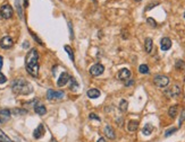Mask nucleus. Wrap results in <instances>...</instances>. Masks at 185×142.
Instances as JSON below:
<instances>
[{
    "instance_id": "obj_13",
    "label": "nucleus",
    "mask_w": 185,
    "mask_h": 142,
    "mask_svg": "<svg viewBox=\"0 0 185 142\" xmlns=\"http://www.w3.org/2000/svg\"><path fill=\"white\" fill-rule=\"evenodd\" d=\"M105 134L106 137L108 139H110V140H114V139L116 138V134H115V131H114V129L111 127L110 125H106L105 127Z\"/></svg>"
},
{
    "instance_id": "obj_33",
    "label": "nucleus",
    "mask_w": 185,
    "mask_h": 142,
    "mask_svg": "<svg viewBox=\"0 0 185 142\" xmlns=\"http://www.w3.org/2000/svg\"><path fill=\"white\" fill-rule=\"evenodd\" d=\"M133 83H134V80H133V79H129V81H126V83H125V86H132Z\"/></svg>"
},
{
    "instance_id": "obj_35",
    "label": "nucleus",
    "mask_w": 185,
    "mask_h": 142,
    "mask_svg": "<svg viewBox=\"0 0 185 142\" xmlns=\"http://www.w3.org/2000/svg\"><path fill=\"white\" fill-rule=\"evenodd\" d=\"M2 56H0V70H1V68H2Z\"/></svg>"
},
{
    "instance_id": "obj_31",
    "label": "nucleus",
    "mask_w": 185,
    "mask_h": 142,
    "mask_svg": "<svg viewBox=\"0 0 185 142\" xmlns=\"http://www.w3.org/2000/svg\"><path fill=\"white\" fill-rule=\"evenodd\" d=\"M89 118H90V120H97V121H100V117H99L97 114H94V113H91L90 116H89Z\"/></svg>"
},
{
    "instance_id": "obj_41",
    "label": "nucleus",
    "mask_w": 185,
    "mask_h": 142,
    "mask_svg": "<svg viewBox=\"0 0 185 142\" xmlns=\"http://www.w3.org/2000/svg\"><path fill=\"white\" fill-rule=\"evenodd\" d=\"M184 18H185V12H184Z\"/></svg>"
},
{
    "instance_id": "obj_43",
    "label": "nucleus",
    "mask_w": 185,
    "mask_h": 142,
    "mask_svg": "<svg viewBox=\"0 0 185 142\" xmlns=\"http://www.w3.org/2000/svg\"><path fill=\"white\" fill-rule=\"evenodd\" d=\"M93 1H96V0H93Z\"/></svg>"
},
{
    "instance_id": "obj_25",
    "label": "nucleus",
    "mask_w": 185,
    "mask_h": 142,
    "mask_svg": "<svg viewBox=\"0 0 185 142\" xmlns=\"http://www.w3.org/2000/svg\"><path fill=\"white\" fill-rule=\"evenodd\" d=\"M139 71L141 73H143V75H147V73H149V67L147 64H141L140 68H139Z\"/></svg>"
},
{
    "instance_id": "obj_29",
    "label": "nucleus",
    "mask_w": 185,
    "mask_h": 142,
    "mask_svg": "<svg viewBox=\"0 0 185 142\" xmlns=\"http://www.w3.org/2000/svg\"><path fill=\"white\" fill-rule=\"evenodd\" d=\"M10 113H13V114H15V115L25 114V113H26V110H12Z\"/></svg>"
},
{
    "instance_id": "obj_21",
    "label": "nucleus",
    "mask_w": 185,
    "mask_h": 142,
    "mask_svg": "<svg viewBox=\"0 0 185 142\" xmlns=\"http://www.w3.org/2000/svg\"><path fill=\"white\" fill-rule=\"evenodd\" d=\"M177 113H178V106H177V105H174V106H172L168 110V115L170 116V117H173V118L176 116Z\"/></svg>"
},
{
    "instance_id": "obj_20",
    "label": "nucleus",
    "mask_w": 185,
    "mask_h": 142,
    "mask_svg": "<svg viewBox=\"0 0 185 142\" xmlns=\"http://www.w3.org/2000/svg\"><path fill=\"white\" fill-rule=\"evenodd\" d=\"M152 131H153V126L151 125V124H145L143 130H142V133L144 134V135H150V134L152 133Z\"/></svg>"
},
{
    "instance_id": "obj_9",
    "label": "nucleus",
    "mask_w": 185,
    "mask_h": 142,
    "mask_svg": "<svg viewBox=\"0 0 185 142\" xmlns=\"http://www.w3.org/2000/svg\"><path fill=\"white\" fill-rule=\"evenodd\" d=\"M69 81V75L67 72H63L58 79V81H57V86L58 87H64L66 83Z\"/></svg>"
},
{
    "instance_id": "obj_16",
    "label": "nucleus",
    "mask_w": 185,
    "mask_h": 142,
    "mask_svg": "<svg viewBox=\"0 0 185 142\" xmlns=\"http://www.w3.org/2000/svg\"><path fill=\"white\" fill-rule=\"evenodd\" d=\"M152 47H153L152 39H150V37H147V39H145V41H144L145 52H147V53H151V51H152Z\"/></svg>"
},
{
    "instance_id": "obj_34",
    "label": "nucleus",
    "mask_w": 185,
    "mask_h": 142,
    "mask_svg": "<svg viewBox=\"0 0 185 142\" xmlns=\"http://www.w3.org/2000/svg\"><path fill=\"white\" fill-rule=\"evenodd\" d=\"M69 29H71V39H74V33H73V28H72V23H68Z\"/></svg>"
},
{
    "instance_id": "obj_40",
    "label": "nucleus",
    "mask_w": 185,
    "mask_h": 142,
    "mask_svg": "<svg viewBox=\"0 0 185 142\" xmlns=\"http://www.w3.org/2000/svg\"><path fill=\"white\" fill-rule=\"evenodd\" d=\"M135 1H141V0H135Z\"/></svg>"
},
{
    "instance_id": "obj_26",
    "label": "nucleus",
    "mask_w": 185,
    "mask_h": 142,
    "mask_svg": "<svg viewBox=\"0 0 185 142\" xmlns=\"http://www.w3.org/2000/svg\"><path fill=\"white\" fill-rule=\"evenodd\" d=\"M16 8H17V12H18V15H20V18H23V12H22V6L20 4V0H16Z\"/></svg>"
},
{
    "instance_id": "obj_4",
    "label": "nucleus",
    "mask_w": 185,
    "mask_h": 142,
    "mask_svg": "<svg viewBox=\"0 0 185 142\" xmlns=\"http://www.w3.org/2000/svg\"><path fill=\"white\" fill-rule=\"evenodd\" d=\"M64 91H56L53 89H48V91H47V98L49 100H58V99L64 98Z\"/></svg>"
},
{
    "instance_id": "obj_1",
    "label": "nucleus",
    "mask_w": 185,
    "mask_h": 142,
    "mask_svg": "<svg viewBox=\"0 0 185 142\" xmlns=\"http://www.w3.org/2000/svg\"><path fill=\"white\" fill-rule=\"evenodd\" d=\"M25 68L32 77L39 76V53L36 49H31L25 56Z\"/></svg>"
},
{
    "instance_id": "obj_10",
    "label": "nucleus",
    "mask_w": 185,
    "mask_h": 142,
    "mask_svg": "<svg viewBox=\"0 0 185 142\" xmlns=\"http://www.w3.org/2000/svg\"><path fill=\"white\" fill-rule=\"evenodd\" d=\"M10 116H12V113L9 110H0V123L8 122Z\"/></svg>"
},
{
    "instance_id": "obj_19",
    "label": "nucleus",
    "mask_w": 185,
    "mask_h": 142,
    "mask_svg": "<svg viewBox=\"0 0 185 142\" xmlns=\"http://www.w3.org/2000/svg\"><path fill=\"white\" fill-rule=\"evenodd\" d=\"M137 127H139V122H137V121H129V125H127L129 131L134 132V131L137 130Z\"/></svg>"
},
{
    "instance_id": "obj_2",
    "label": "nucleus",
    "mask_w": 185,
    "mask_h": 142,
    "mask_svg": "<svg viewBox=\"0 0 185 142\" xmlns=\"http://www.w3.org/2000/svg\"><path fill=\"white\" fill-rule=\"evenodd\" d=\"M13 93L17 95H28L33 91V86L25 79H16L12 83Z\"/></svg>"
},
{
    "instance_id": "obj_7",
    "label": "nucleus",
    "mask_w": 185,
    "mask_h": 142,
    "mask_svg": "<svg viewBox=\"0 0 185 142\" xmlns=\"http://www.w3.org/2000/svg\"><path fill=\"white\" fill-rule=\"evenodd\" d=\"M13 44H14V41H13L10 36H5V37L0 39V47L1 49L8 50V49H10L13 46Z\"/></svg>"
},
{
    "instance_id": "obj_32",
    "label": "nucleus",
    "mask_w": 185,
    "mask_h": 142,
    "mask_svg": "<svg viewBox=\"0 0 185 142\" xmlns=\"http://www.w3.org/2000/svg\"><path fill=\"white\" fill-rule=\"evenodd\" d=\"M7 81V78H6V76L2 75L1 72H0V83H5Z\"/></svg>"
},
{
    "instance_id": "obj_36",
    "label": "nucleus",
    "mask_w": 185,
    "mask_h": 142,
    "mask_svg": "<svg viewBox=\"0 0 185 142\" xmlns=\"http://www.w3.org/2000/svg\"><path fill=\"white\" fill-rule=\"evenodd\" d=\"M97 142H106V140H105V139H103V138H100V139H99V140H98Z\"/></svg>"
},
{
    "instance_id": "obj_3",
    "label": "nucleus",
    "mask_w": 185,
    "mask_h": 142,
    "mask_svg": "<svg viewBox=\"0 0 185 142\" xmlns=\"http://www.w3.org/2000/svg\"><path fill=\"white\" fill-rule=\"evenodd\" d=\"M153 83L157 87L164 88V87H166L169 83V78L164 75H157L153 77Z\"/></svg>"
},
{
    "instance_id": "obj_39",
    "label": "nucleus",
    "mask_w": 185,
    "mask_h": 142,
    "mask_svg": "<svg viewBox=\"0 0 185 142\" xmlns=\"http://www.w3.org/2000/svg\"><path fill=\"white\" fill-rule=\"evenodd\" d=\"M27 4H28V0H25V6H27Z\"/></svg>"
},
{
    "instance_id": "obj_18",
    "label": "nucleus",
    "mask_w": 185,
    "mask_h": 142,
    "mask_svg": "<svg viewBox=\"0 0 185 142\" xmlns=\"http://www.w3.org/2000/svg\"><path fill=\"white\" fill-rule=\"evenodd\" d=\"M69 88L72 89L73 91H76L78 89V83L77 81L75 80V78H73V77H69Z\"/></svg>"
},
{
    "instance_id": "obj_28",
    "label": "nucleus",
    "mask_w": 185,
    "mask_h": 142,
    "mask_svg": "<svg viewBox=\"0 0 185 142\" xmlns=\"http://www.w3.org/2000/svg\"><path fill=\"white\" fill-rule=\"evenodd\" d=\"M177 129L176 127H173V129H169V130H167L165 132V137H169V135H172V133H174V132H176Z\"/></svg>"
},
{
    "instance_id": "obj_30",
    "label": "nucleus",
    "mask_w": 185,
    "mask_h": 142,
    "mask_svg": "<svg viewBox=\"0 0 185 142\" xmlns=\"http://www.w3.org/2000/svg\"><path fill=\"white\" fill-rule=\"evenodd\" d=\"M176 68H177V69L185 68V63L183 62V61H181V60H180V61H177V62H176Z\"/></svg>"
},
{
    "instance_id": "obj_15",
    "label": "nucleus",
    "mask_w": 185,
    "mask_h": 142,
    "mask_svg": "<svg viewBox=\"0 0 185 142\" xmlns=\"http://www.w3.org/2000/svg\"><path fill=\"white\" fill-rule=\"evenodd\" d=\"M88 97L89 98H98L99 96H100V90L99 89H97V88H91V89H89L88 90Z\"/></svg>"
},
{
    "instance_id": "obj_42",
    "label": "nucleus",
    "mask_w": 185,
    "mask_h": 142,
    "mask_svg": "<svg viewBox=\"0 0 185 142\" xmlns=\"http://www.w3.org/2000/svg\"><path fill=\"white\" fill-rule=\"evenodd\" d=\"M184 118H185V114H184Z\"/></svg>"
},
{
    "instance_id": "obj_17",
    "label": "nucleus",
    "mask_w": 185,
    "mask_h": 142,
    "mask_svg": "<svg viewBox=\"0 0 185 142\" xmlns=\"http://www.w3.org/2000/svg\"><path fill=\"white\" fill-rule=\"evenodd\" d=\"M34 110H35L36 114L39 115H44L47 113V108H45V106L42 105V104H36L35 106H34Z\"/></svg>"
},
{
    "instance_id": "obj_11",
    "label": "nucleus",
    "mask_w": 185,
    "mask_h": 142,
    "mask_svg": "<svg viewBox=\"0 0 185 142\" xmlns=\"http://www.w3.org/2000/svg\"><path fill=\"white\" fill-rule=\"evenodd\" d=\"M44 132H45L44 125L43 124H39V126H38L35 130H34V132H33V137H34V139H41L43 137Z\"/></svg>"
},
{
    "instance_id": "obj_14",
    "label": "nucleus",
    "mask_w": 185,
    "mask_h": 142,
    "mask_svg": "<svg viewBox=\"0 0 185 142\" xmlns=\"http://www.w3.org/2000/svg\"><path fill=\"white\" fill-rule=\"evenodd\" d=\"M129 77H131V71L129 69H122L118 72V79H121V80H127Z\"/></svg>"
},
{
    "instance_id": "obj_37",
    "label": "nucleus",
    "mask_w": 185,
    "mask_h": 142,
    "mask_svg": "<svg viewBox=\"0 0 185 142\" xmlns=\"http://www.w3.org/2000/svg\"><path fill=\"white\" fill-rule=\"evenodd\" d=\"M50 142H57V140H56V139H55V138H53V139H51V140H50Z\"/></svg>"
},
{
    "instance_id": "obj_5",
    "label": "nucleus",
    "mask_w": 185,
    "mask_h": 142,
    "mask_svg": "<svg viewBox=\"0 0 185 142\" xmlns=\"http://www.w3.org/2000/svg\"><path fill=\"white\" fill-rule=\"evenodd\" d=\"M13 8L12 6H9V5H4V6H1L0 8V15L2 18L5 19H9V18H12L13 16Z\"/></svg>"
},
{
    "instance_id": "obj_6",
    "label": "nucleus",
    "mask_w": 185,
    "mask_h": 142,
    "mask_svg": "<svg viewBox=\"0 0 185 142\" xmlns=\"http://www.w3.org/2000/svg\"><path fill=\"white\" fill-rule=\"evenodd\" d=\"M103 71H105V67L100 63H97V64H94L90 68V75L93 76V77H98V76L102 75Z\"/></svg>"
},
{
    "instance_id": "obj_12",
    "label": "nucleus",
    "mask_w": 185,
    "mask_h": 142,
    "mask_svg": "<svg viewBox=\"0 0 185 142\" xmlns=\"http://www.w3.org/2000/svg\"><path fill=\"white\" fill-rule=\"evenodd\" d=\"M160 47L162 51H168L169 49L172 47V41H170V39H168V37H164V39H161Z\"/></svg>"
},
{
    "instance_id": "obj_24",
    "label": "nucleus",
    "mask_w": 185,
    "mask_h": 142,
    "mask_svg": "<svg viewBox=\"0 0 185 142\" xmlns=\"http://www.w3.org/2000/svg\"><path fill=\"white\" fill-rule=\"evenodd\" d=\"M127 107H129V103L125 99H122L121 103H119V110L121 112H126L127 110Z\"/></svg>"
},
{
    "instance_id": "obj_27",
    "label": "nucleus",
    "mask_w": 185,
    "mask_h": 142,
    "mask_svg": "<svg viewBox=\"0 0 185 142\" xmlns=\"http://www.w3.org/2000/svg\"><path fill=\"white\" fill-rule=\"evenodd\" d=\"M147 23L149 24L151 27H157V22L153 19V18H151V17H149V18L147 19Z\"/></svg>"
},
{
    "instance_id": "obj_38",
    "label": "nucleus",
    "mask_w": 185,
    "mask_h": 142,
    "mask_svg": "<svg viewBox=\"0 0 185 142\" xmlns=\"http://www.w3.org/2000/svg\"><path fill=\"white\" fill-rule=\"evenodd\" d=\"M27 42H25V43H24V45H23V46H24V47H27Z\"/></svg>"
},
{
    "instance_id": "obj_8",
    "label": "nucleus",
    "mask_w": 185,
    "mask_h": 142,
    "mask_svg": "<svg viewBox=\"0 0 185 142\" xmlns=\"http://www.w3.org/2000/svg\"><path fill=\"white\" fill-rule=\"evenodd\" d=\"M165 94L169 97H177V96H180L181 94V87L177 86V85H174L173 87H170L169 89L165 91Z\"/></svg>"
},
{
    "instance_id": "obj_22",
    "label": "nucleus",
    "mask_w": 185,
    "mask_h": 142,
    "mask_svg": "<svg viewBox=\"0 0 185 142\" xmlns=\"http://www.w3.org/2000/svg\"><path fill=\"white\" fill-rule=\"evenodd\" d=\"M0 142H13V140L5 133L4 131L0 130Z\"/></svg>"
},
{
    "instance_id": "obj_23",
    "label": "nucleus",
    "mask_w": 185,
    "mask_h": 142,
    "mask_svg": "<svg viewBox=\"0 0 185 142\" xmlns=\"http://www.w3.org/2000/svg\"><path fill=\"white\" fill-rule=\"evenodd\" d=\"M64 49H65V51L67 52V54H68L69 59H71V60L73 61V62H74V61H75V56H74V52H73L72 47L68 46V45H66V46H65Z\"/></svg>"
}]
</instances>
